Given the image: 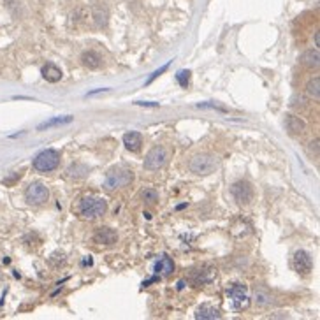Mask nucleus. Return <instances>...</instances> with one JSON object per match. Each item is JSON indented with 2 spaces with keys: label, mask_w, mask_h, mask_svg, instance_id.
I'll return each mask as SVG.
<instances>
[{
  "label": "nucleus",
  "mask_w": 320,
  "mask_h": 320,
  "mask_svg": "<svg viewBox=\"0 0 320 320\" xmlns=\"http://www.w3.org/2000/svg\"><path fill=\"white\" fill-rule=\"evenodd\" d=\"M172 269H174V264H172L171 259H167L164 257L160 262H157L155 266V273H157V277H167V275H171Z\"/></svg>",
  "instance_id": "15"
},
{
  "label": "nucleus",
  "mask_w": 320,
  "mask_h": 320,
  "mask_svg": "<svg viewBox=\"0 0 320 320\" xmlns=\"http://www.w3.org/2000/svg\"><path fill=\"white\" fill-rule=\"evenodd\" d=\"M189 78H190V72H189V70H180V72L176 74V79L180 81L181 86H187V85H189Z\"/></svg>",
  "instance_id": "20"
},
{
  "label": "nucleus",
  "mask_w": 320,
  "mask_h": 320,
  "mask_svg": "<svg viewBox=\"0 0 320 320\" xmlns=\"http://www.w3.org/2000/svg\"><path fill=\"white\" fill-rule=\"evenodd\" d=\"M106 210H107L106 201L102 197H97V195H85L78 202V215L86 220L99 218V216L104 215Z\"/></svg>",
  "instance_id": "1"
},
{
  "label": "nucleus",
  "mask_w": 320,
  "mask_h": 320,
  "mask_svg": "<svg viewBox=\"0 0 320 320\" xmlns=\"http://www.w3.org/2000/svg\"><path fill=\"white\" fill-rule=\"evenodd\" d=\"M167 162V151L162 146H155L145 158V169L148 171H157L160 167H164V164Z\"/></svg>",
  "instance_id": "6"
},
{
  "label": "nucleus",
  "mask_w": 320,
  "mask_h": 320,
  "mask_svg": "<svg viewBox=\"0 0 320 320\" xmlns=\"http://www.w3.org/2000/svg\"><path fill=\"white\" fill-rule=\"evenodd\" d=\"M69 122H72V116L49 120V122H46V123H43V125H39V130H44V128H49V127H55V125H62V123H69Z\"/></svg>",
  "instance_id": "19"
},
{
  "label": "nucleus",
  "mask_w": 320,
  "mask_h": 320,
  "mask_svg": "<svg viewBox=\"0 0 320 320\" xmlns=\"http://www.w3.org/2000/svg\"><path fill=\"white\" fill-rule=\"evenodd\" d=\"M227 296L233 303L234 310H245L250 304V298H248V290L243 283H233L227 289Z\"/></svg>",
  "instance_id": "3"
},
{
  "label": "nucleus",
  "mask_w": 320,
  "mask_h": 320,
  "mask_svg": "<svg viewBox=\"0 0 320 320\" xmlns=\"http://www.w3.org/2000/svg\"><path fill=\"white\" fill-rule=\"evenodd\" d=\"M93 241L99 243V245H113V243H116V233L109 227L97 229V233L93 234Z\"/></svg>",
  "instance_id": "10"
},
{
  "label": "nucleus",
  "mask_w": 320,
  "mask_h": 320,
  "mask_svg": "<svg viewBox=\"0 0 320 320\" xmlns=\"http://www.w3.org/2000/svg\"><path fill=\"white\" fill-rule=\"evenodd\" d=\"M319 43H320V34L317 32L315 34V46H319Z\"/></svg>",
  "instance_id": "22"
},
{
  "label": "nucleus",
  "mask_w": 320,
  "mask_h": 320,
  "mask_svg": "<svg viewBox=\"0 0 320 320\" xmlns=\"http://www.w3.org/2000/svg\"><path fill=\"white\" fill-rule=\"evenodd\" d=\"M25 197L28 201V204H43L44 201H48V189L43 183L35 181V183L28 185V189L25 192Z\"/></svg>",
  "instance_id": "7"
},
{
  "label": "nucleus",
  "mask_w": 320,
  "mask_h": 320,
  "mask_svg": "<svg viewBox=\"0 0 320 320\" xmlns=\"http://www.w3.org/2000/svg\"><path fill=\"white\" fill-rule=\"evenodd\" d=\"M130 181H132L130 171H127V169H113V171H109L107 178H106L104 187L107 190H113V189H120V187H125Z\"/></svg>",
  "instance_id": "5"
},
{
  "label": "nucleus",
  "mask_w": 320,
  "mask_h": 320,
  "mask_svg": "<svg viewBox=\"0 0 320 320\" xmlns=\"http://www.w3.org/2000/svg\"><path fill=\"white\" fill-rule=\"evenodd\" d=\"M319 86H320V78H315V79H312L310 83H308V93L315 99V101H319L320 99V92H319Z\"/></svg>",
  "instance_id": "18"
},
{
  "label": "nucleus",
  "mask_w": 320,
  "mask_h": 320,
  "mask_svg": "<svg viewBox=\"0 0 320 320\" xmlns=\"http://www.w3.org/2000/svg\"><path fill=\"white\" fill-rule=\"evenodd\" d=\"M58 162H60V155H58L55 149H44V151H41V153L35 157L34 167L41 172H48V171H53V169L58 166Z\"/></svg>",
  "instance_id": "4"
},
{
  "label": "nucleus",
  "mask_w": 320,
  "mask_h": 320,
  "mask_svg": "<svg viewBox=\"0 0 320 320\" xmlns=\"http://www.w3.org/2000/svg\"><path fill=\"white\" fill-rule=\"evenodd\" d=\"M233 195L239 204H248V202L254 199V189L248 181H237L233 185Z\"/></svg>",
  "instance_id": "8"
},
{
  "label": "nucleus",
  "mask_w": 320,
  "mask_h": 320,
  "mask_svg": "<svg viewBox=\"0 0 320 320\" xmlns=\"http://www.w3.org/2000/svg\"><path fill=\"white\" fill-rule=\"evenodd\" d=\"M123 145L130 151H139L141 145H143V137H141L139 132H127L123 136Z\"/></svg>",
  "instance_id": "11"
},
{
  "label": "nucleus",
  "mask_w": 320,
  "mask_h": 320,
  "mask_svg": "<svg viewBox=\"0 0 320 320\" xmlns=\"http://www.w3.org/2000/svg\"><path fill=\"white\" fill-rule=\"evenodd\" d=\"M292 264H294L296 271L301 273V275H308V273L312 271V268H313L312 257H310V255H308L304 250H298V252H296Z\"/></svg>",
  "instance_id": "9"
},
{
  "label": "nucleus",
  "mask_w": 320,
  "mask_h": 320,
  "mask_svg": "<svg viewBox=\"0 0 320 320\" xmlns=\"http://www.w3.org/2000/svg\"><path fill=\"white\" fill-rule=\"evenodd\" d=\"M218 167V160L213 155H195L190 160V171L195 174H211Z\"/></svg>",
  "instance_id": "2"
},
{
  "label": "nucleus",
  "mask_w": 320,
  "mask_h": 320,
  "mask_svg": "<svg viewBox=\"0 0 320 320\" xmlns=\"http://www.w3.org/2000/svg\"><path fill=\"white\" fill-rule=\"evenodd\" d=\"M143 199H145L146 202H155L158 199V193L155 192V190L148 189V190H145V192H143Z\"/></svg>",
  "instance_id": "21"
},
{
  "label": "nucleus",
  "mask_w": 320,
  "mask_h": 320,
  "mask_svg": "<svg viewBox=\"0 0 320 320\" xmlns=\"http://www.w3.org/2000/svg\"><path fill=\"white\" fill-rule=\"evenodd\" d=\"M195 319L215 320V319H220V312H218V308L211 306V304H202V306L197 308V312H195Z\"/></svg>",
  "instance_id": "12"
},
{
  "label": "nucleus",
  "mask_w": 320,
  "mask_h": 320,
  "mask_svg": "<svg viewBox=\"0 0 320 320\" xmlns=\"http://www.w3.org/2000/svg\"><path fill=\"white\" fill-rule=\"evenodd\" d=\"M285 125H287V130H289L292 136L303 134V130H304V122L303 120H299L298 116H294V114H289V116H287Z\"/></svg>",
  "instance_id": "13"
},
{
  "label": "nucleus",
  "mask_w": 320,
  "mask_h": 320,
  "mask_svg": "<svg viewBox=\"0 0 320 320\" xmlns=\"http://www.w3.org/2000/svg\"><path fill=\"white\" fill-rule=\"evenodd\" d=\"M319 51H313V49H310V51H304L303 55H301V64H304V65L308 67H319Z\"/></svg>",
  "instance_id": "17"
},
{
  "label": "nucleus",
  "mask_w": 320,
  "mask_h": 320,
  "mask_svg": "<svg viewBox=\"0 0 320 320\" xmlns=\"http://www.w3.org/2000/svg\"><path fill=\"white\" fill-rule=\"evenodd\" d=\"M81 62H83V65H86L88 69H97V67L101 65V57L93 51H86L81 55Z\"/></svg>",
  "instance_id": "16"
},
{
  "label": "nucleus",
  "mask_w": 320,
  "mask_h": 320,
  "mask_svg": "<svg viewBox=\"0 0 320 320\" xmlns=\"http://www.w3.org/2000/svg\"><path fill=\"white\" fill-rule=\"evenodd\" d=\"M43 76L46 81H49V83H57V81L62 79V70L58 69V67L48 64V65L43 67Z\"/></svg>",
  "instance_id": "14"
}]
</instances>
